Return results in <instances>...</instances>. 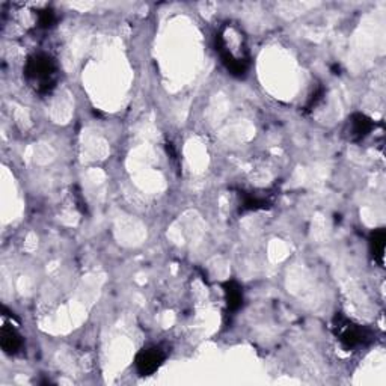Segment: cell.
Returning a JSON list of instances; mask_svg holds the SVG:
<instances>
[{
  "label": "cell",
  "instance_id": "6da1fadb",
  "mask_svg": "<svg viewBox=\"0 0 386 386\" xmlns=\"http://www.w3.org/2000/svg\"><path fill=\"white\" fill-rule=\"evenodd\" d=\"M217 50L222 62L231 74L241 77L249 67V50L246 38L236 24H225L217 35Z\"/></svg>",
  "mask_w": 386,
  "mask_h": 386
},
{
  "label": "cell",
  "instance_id": "7a4b0ae2",
  "mask_svg": "<svg viewBox=\"0 0 386 386\" xmlns=\"http://www.w3.org/2000/svg\"><path fill=\"white\" fill-rule=\"evenodd\" d=\"M56 63L48 54H32L24 67V76L38 92H48L56 82Z\"/></svg>",
  "mask_w": 386,
  "mask_h": 386
},
{
  "label": "cell",
  "instance_id": "3957f363",
  "mask_svg": "<svg viewBox=\"0 0 386 386\" xmlns=\"http://www.w3.org/2000/svg\"><path fill=\"white\" fill-rule=\"evenodd\" d=\"M335 329H336V335H338V338H340L341 344L347 350L360 347V345H364L369 341V335H368L367 329H364L359 325L352 323V321L345 320V318L338 320Z\"/></svg>",
  "mask_w": 386,
  "mask_h": 386
},
{
  "label": "cell",
  "instance_id": "277c9868",
  "mask_svg": "<svg viewBox=\"0 0 386 386\" xmlns=\"http://www.w3.org/2000/svg\"><path fill=\"white\" fill-rule=\"evenodd\" d=\"M165 360V353L159 347H150L139 352L136 356V369L141 376L154 374L157 369L162 367Z\"/></svg>",
  "mask_w": 386,
  "mask_h": 386
},
{
  "label": "cell",
  "instance_id": "5b68a950",
  "mask_svg": "<svg viewBox=\"0 0 386 386\" xmlns=\"http://www.w3.org/2000/svg\"><path fill=\"white\" fill-rule=\"evenodd\" d=\"M373 130V121L364 114H355L347 124V136L350 141H362L365 139Z\"/></svg>",
  "mask_w": 386,
  "mask_h": 386
},
{
  "label": "cell",
  "instance_id": "8992f818",
  "mask_svg": "<svg viewBox=\"0 0 386 386\" xmlns=\"http://www.w3.org/2000/svg\"><path fill=\"white\" fill-rule=\"evenodd\" d=\"M0 344H2V349L8 355H15L23 347L21 335L14 326L5 325L2 327V332H0Z\"/></svg>",
  "mask_w": 386,
  "mask_h": 386
},
{
  "label": "cell",
  "instance_id": "52a82bcc",
  "mask_svg": "<svg viewBox=\"0 0 386 386\" xmlns=\"http://www.w3.org/2000/svg\"><path fill=\"white\" fill-rule=\"evenodd\" d=\"M225 294H227V303H228V309L231 311H237L241 303H243V293H241V288L234 281L231 283L225 284Z\"/></svg>",
  "mask_w": 386,
  "mask_h": 386
},
{
  "label": "cell",
  "instance_id": "ba28073f",
  "mask_svg": "<svg viewBox=\"0 0 386 386\" xmlns=\"http://www.w3.org/2000/svg\"><path fill=\"white\" fill-rule=\"evenodd\" d=\"M372 251L374 256H379L382 260L383 258V251H385V232L383 231H377L372 237Z\"/></svg>",
  "mask_w": 386,
  "mask_h": 386
}]
</instances>
